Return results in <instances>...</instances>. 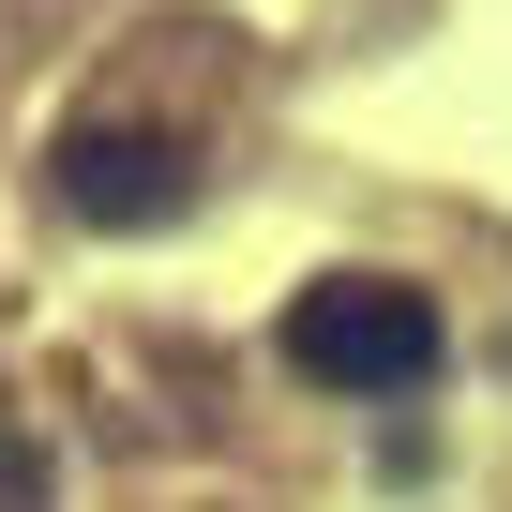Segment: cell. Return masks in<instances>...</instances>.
Instances as JSON below:
<instances>
[{"instance_id": "cell-3", "label": "cell", "mask_w": 512, "mask_h": 512, "mask_svg": "<svg viewBox=\"0 0 512 512\" xmlns=\"http://www.w3.org/2000/svg\"><path fill=\"white\" fill-rule=\"evenodd\" d=\"M31 497H46V467H31V437H16V422H0V512H31Z\"/></svg>"}, {"instance_id": "cell-2", "label": "cell", "mask_w": 512, "mask_h": 512, "mask_svg": "<svg viewBox=\"0 0 512 512\" xmlns=\"http://www.w3.org/2000/svg\"><path fill=\"white\" fill-rule=\"evenodd\" d=\"M61 211H76V226H166V211H181V136L91 121V136L61 151Z\"/></svg>"}, {"instance_id": "cell-1", "label": "cell", "mask_w": 512, "mask_h": 512, "mask_svg": "<svg viewBox=\"0 0 512 512\" xmlns=\"http://www.w3.org/2000/svg\"><path fill=\"white\" fill-rule=\"evenodd\" d=\"M437 347H452L437 302L392 287V272H317V287L287 302V362H302L317 392H422Z\"/></svg>"}]
</instances>
